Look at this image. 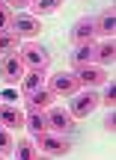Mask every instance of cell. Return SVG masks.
<instances>
[{
    "label": "cell",
    "mask_w": 116,
    "mask_h": 160,
    "mask_svg": "<svg viewBox=\"0 0 116 160\" xmlns=\"http://www.w3.org/2000/svg\"><path fill=\"white\" fill-rule=\"evenodd\" d=\"M24 98H27V107L30 110H45L48 104L54 101V92L51 89H36V92H27Z\"/></svg>",
    "instance_id": "cell-13"
},
{
    "label": "cell",
    "mask_w": 116,
    "mask_h": 160,
    "mask_svg": "<svg viewBox=\"0 0 116 160\" xmlns=\"http://www.w3.org/2000/svg\"><path fill=\"white\" fill-rule=\"evenodd\" d=\"M0 125L9 128V131H21L24 125H27V116L21 113V110L15 107V104H0Z\"/></svg>",
    "instance_id": "cell-6"
},
{
    "label": "cell",
    "mask_w": 116,
    "mask_h": 160,
    "mask_svg": "<svg viewBox=\"0 0 116 160\" xmlns=\"http://www.w3.org/2000/svg\"><path fill=\"white\" fill-rule=\"evenodd\" d=\"M0 3H6V0H0Z\"/></svg>",
    "instance_id": "cell-26"
},
{
    "label": "cell",
    "mask_w": 116,
    "mask_h": 160,
    "mask_svg": "<svg viewBox=\"0 0 116 160\" xmlns=\"http://www.w3.org/2000/svg\"><path fill=\"white\" fill-rule=\"evenodd\" d=\"M95 18H81V21L71 27V42L75 45H92V39H95Z\"/></svg>",
    "instance_id": "cell-8"
},
{
    "label": "cell",
    "mask_w": 116,
    "mask_h": 160,
    "mask_svg": "<svg viewBox=\"0 0 116 160\" xmlns=\"http://www.w3.org/2000/svg\"><path fill=\"white\" fill-rule=\"evenodd\" d=\"M39 148L51 157H60V154H69L71 151V142L63 137V133H39Z\"/></svg>",
    "instance_id": "cell-3"
},
{
    "label": "cell",
    "mask_w": 116,
    "mask_h": 160,
    "mask_svg": "<svg viewBox=\"0 0 116 160\" xmlns=\"http://www.w3.org/2000/svg\"><path fill=\"white\" fill-rule=\"evenodd\" d=\"M6 6L9 9H24V6H30V0H6Z\"/></svg>",
    "instance_id": "cell-23"
},
{
    "label": "cell",
    "mask_w": 116,
    "mask_h": 160,
    "mask_svg": "<svg viewBox=\"0 0 116 160\" xmlns=\"http://www.w3.org/2000/svg\"><path fill=\"white\" fill-rule=\"evenodd\" d=\"M21 62L24 68H33V71H45L51 65V53L39 45H24L21 48Z\"/></svg>",
    "instance_id": "cell-2"
},
{
    "label": "cell",
    "mask_w": 116,
    "mask_h": 160,
    "mask_svg": "<svg viewBox=\"0 0 116 160\" xmlns=\"http://www.w3.org/2000/svg\"><path fill=\"white\" fill-rule=\"evenodd\" d=\"M15 154L21 160H33V157H39V148H36L33 139H18L15 142Z\"/></svg>",
    "instance_id": "cell-18"
},
{
    "label": "cell",
    "mask_w": 116,
    "mask_h": 160,
    "mask_svg": "<svg viewBox=\"0 0 116 160\" xmlns=\"http://www.w3.org/2000/svg\"><path fill=\"white\" fill-rule=\"evenodd\" d=\"M12 48H21V45H18V36L12 33V30H9V33H0V53H9Z\"/></svg>",
    "instance_id": "cell-20"
},
{
    "label": "cell",
    "mask_w": 116,
    "mask_h": 160,
    "mask_svg": "<svg viewBox=\"0 0 116 160\" xmlns=\"http://www.w3.org/2000/svg\"><path fill=\"white\" fill-rule=\"evenodd\" d=\"M30 6H33V15H51V12H57L60 6H63V0H30Z\"/></svg>",
    "instance_id": "cell-17"
},
{
    "label": "cell",
    "mask_w": 116,
    "mask_h": 160,
    "mask_svg": "<svg viewBox=\"0 0 116 160\" xmlns=\"http://www.w3.org/2000/svg\"><path fill=\"white\" fill-rule=\"evenodd\" d=\"M89 62H92V45H77L71 51V65L81 68V65H89Z\"/></svg>",
    "instance_id": "cell-16"
},
{
    "label": "cell",
    "mask_w": 116,
    "mask_h": 160,
    "mask_svg": "<svg viewBox=\"0 0 116 160\" xmlns=\"http://www.w3.org/2000/svg\"><path fill=\"white\" fill-rule=\"evenodd\" d=\"M77 77L75 74H69V71H60V74H54L51 77V83H48V89L54 92V95H75L77 92Z\"/></svg>",
    "instance_id": "cell-7"
},
{
    "label": "cell",
    "mask_w": 116,
    "mask_h": 160,
    "mask_svg": "<svg viewBox=\"0 0 116 160\" xmlns=\"http://www.w3.org/2000/svg\"><path fill=\"white\" fill-rule=\"evenodd\" d=\"M9 24H12V9L0 3V33H9Z\"/></svg>",
    "instance_id": "cell-21"
},
{
    "label": "cell",
    "mask_w": 116,
    "mask_h": 160,
    "mask_svg": "<svg viewBox=\"0 0 116 160\" xmlns=\"http://www.w3.org/2000/svg\"><path fill=\"white\" fill-rule=\"evenodd\" d=\"M77 83L81 86H101V83H107V71H104V65H81L77 68Z\"/></svg>",
    "instance_id": "cell-5"
},
{
    "label": "cell",
    "mask_w": 116,
    "mask_h": 160,
    "mask_svg": "<svg viewBox=\"0 0 116 160\" xmlns=\"http://www.w3.org/2000/svg\"><path fill=\"white\" fill-rule=\"evenodd\" d=\"M9 30L18 36V39H33V36L42 33V24H39L36 15H24V12H18V15H12Z\"/></svg>",
    "instance_id": "cell-1"
},
{
    "label": "cell",
    "mask_w": 116,
    "mask_h": 160,
    "mask_svg": "<svg viewBox=\"0 0 116 160\" xmlns=\"http://www.w3.org/2000/svg\"><path fill=\"white\" fill-rule=\"evenodd\" d=\"M0 98H3L6 104H15V98H18V95H15L12 89H6V92H0Z\"/></svg>",
    "instance_id": "cell-25"
},
{
    "label": "cell",
    "mask_w": 116,
    "mask_h": 160,
    "mask_svg": "<svg viewBox=\"0 0 116 160\" xmlns=\"http://www.w3.org/2000/svg\"><path fill=\"white\" fill-rule=\"evenodd\" d=\"M15 154V139H12L9 128L0 125V157H12Z\"/></svg>",
    "instance_id": "cell-19"
},
{
    "label": "cell",
    "mask_w": 116,
    "mask_h": 160,
    "mask_svg": "<svg viewBox=\"0 0 116 160\" xmlns=\"http://www.w3.org/2000/svg\"><path fill=\"white\" fill-rule=\"evenodd\" d=\"M113 101H116V86L110 83V86L104 89V95H101V104H107V107H113Z\"/></svg>",
    "instance_id": "cell-22"
},
{
    "label": "cell",
    "mask_w": 116,
    "mask_h": 160,
    "mask_svg": "<svg viewBox=\"0 0 116 160\" xmlns=\"http://www.w3.org/2000/svg\"><path fill=\"white\" fill-rule=\"evenodd\" d=\"M42 83H45V71H24V77H21V89H24V95L27 92H36V89H42Z\"/></svg>",
    "instance_id": "cell-15"
},
{
    "label": "cell",
    "mask_w": 116,
    "mask_h": 160,
    "mask_svg": "<svg viewBox=\"0 0 116 160\" xmlns=\"http://www.w3.org/2000/svg\"><path fill=\"white\" fill-rule=\"evenodd\" d=\"M24 128H30V131L39 137V133H45V131H51L48 128V116L42 113V110H30V116H27V125Z\"/></svg>",
    "instance_id": "cell-14"
},
{
    "label": "cell",
    "mask_w": 116,
    "mask_h": 160,
    "mask_svg": "<svg viewBox=\"0 0 116 160\" xmlns=\"http://www.w3.org/2000/svg\"><path fill=\"white\" fill-rule=\"evenodd\" d=\"M92 59L98 65H113V59H116V42H113V36L107 42H101V45H92Z\"/></svg>",
    "instance_id": "cell-11"
},
{
    "label": "cell",
    "mask_w": 116,
    "mask_h": 160,
    "mask_svg": "<svg viewBox=\"0 0 116 160\" xmlns=\"http://www.w3.org/2000/svg\"><path fill=\"white\" fill-rule=\"evenodd\" d=\"M98 104H101V95H98V92H83V95H75L69 113H71V119H87Z\"/></svg>",
    "instance_id": "cell-4"
},
{
    "label": "cell",
    "mask_w": 116,
    "mask_h": 160,
    "mask_svg": "<svg viewBox=\"0 0 116 160\" xmlns=\"http://www.w3.org/2000/svg\"><path fill=\"white\" fill-rule=\"evenodd\" d=\"M113 128H116V116H113V110H110V116L104 119V131H110V133H113Z\"/></svg>",
    "instance_id": "cell-24"
},
{
    "label": "cell",
    "mask_w": 116,
    "mask_h": 160,
    "mask_svg": "<svg viewBox=\"0 0 116 160\" xmlns=\"http://www.w3.org/2000/svg\"><path fill=\"white\" fill-rule=\"evenodd\" d=\"M113 30H116V12H113V6H107V9L95 18V33H101V36H107V39H110Z\"/></svg>",
    "instance_id": "cell-12"
},
{
    "label": "cell",
    "mask_w": 116,
    "mask_h": 160,
    "mask_svg": "<svg viewBox=\"0 0 116 160\" xmlns=\"http://www.w3.org/2000/svg\"><path fill=\"white\" fill-rule=\"evenodd\" d=\"M0 77H3L6 83H18V80L24 77V62H21V57L6 53V59L0 62Z\"/></svg>",
    "instance_id": "cell-9"
},
{
    "label": "cell",
    "mask_w": 116,
    "mask_h": 160,
    "mask_svg": "<svg viewBox=\"0 0 116 160\" xmlns=\"http://www.w3.org/2000/svg\"><path fill=\"white\" fill-rule=\"evenodd\" d=\"M45 116H48V128H54V131H60V133L75 125V119H71V113L66 107H51Z\"/></svg>",
    "instance_id": "cell-10"
}]
</instances>
